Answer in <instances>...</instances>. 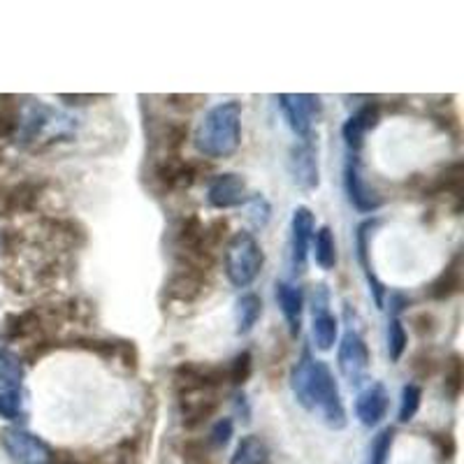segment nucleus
Segmentation results:
<instances>
[{"label":"nucleus","instance_id":"f257e3e1","mask_svg":"<svg viewBox=\"0 0 464 464\" xmlns=\"http://www.w3.org/2000/svg\"><path fill=\"white\" fill-rule=\"evenodd\" d=\"M242 142V105L237 101H226L211 107L196 130L198 151L205 159H227Z\"/></svg>","mask_w":464,"mask_h":464},{"label":"nucleus","instance_id":"f03ea898","mask_svg":"<svg viewBox=\"0 0 464 464\" xmlns=\"http://www.w3.org/2000/svg\"><path fill=\"white\" fill-rule=\"evenodd\" d=\"M265 254L254 232L239 230L235 232L226 244V256H223V267L226 276L235 288H248L263 272Z\"/></svg>","mask_w":464,"mask_h":464},{"label":"nucleus","instance_id":"7ed1b4c3","mask_svg":"<svg viewBox=\"0 0 464 464\" xmlns=\"http://www.w3.org/2000/svg\"><path fill=\"white\" fill-rule=\"evenodd\" d=\"M316 409L330 430L346 428V409H343L342 392H339L333 370L323 360L314 362L312 388H309V411H316Z\"/></svg>","mask_w":464,"mask_h":464},{"label":"nucleus","instance_id":"20e7f679","mask_svg":"<svg viewBox=\"0 0 464 464\" xmlns=\"http://www.w3.org/2000/svg\"><path fill=\"white\" fill-rule=\"evenodd\" d=\"M0 443H3V450L10 455L14 464H49L53 453L52 446L44 439L19 428V425L3 430Z\"/></svg>","mask_w":464,"mask_h":464},{"label":"nucleus","instance_id":"39448f33","mask_svg":"<svg viewBox=\"0 0 464 464\" xmlns=\"http://www.w3.org/2000/svg\"><path fill=\"white\" fill-rule=\"evenodd\" d=\"M337 364L342 376L351 385H360L367 379V372H370L372 364L370 348H367V342L353 325H348L346 333H343L337 351Z\"/></svg>","mask_w":464,"mask_h":464},{"label":"nucleus","instance_id":"423d86ee","mask_svg":"<svg viewBox=\"0 0 464 464\" xmlns=\"http://www.w3.org/2000/svg\"><path fill=\"white\" fill-rule=\"evenodd\" d=\"M288 174L293 184L300 190L309 193L316 190L321 184V168H318V144L314 142V135L302 138L288 151Z\"/></svg>","mask_w":464,"mask_h":464},{"label":"nucleus","instance_id":"0eeeda50","mask_svg":"<svg viewBox=\"0 0 464 464\" xmlns=\"http://www.w3.org/2000/svg\"><path fill=\"white\" fill-rule=\"evenodd\" d=\"M284 119L288 121L290 130L295 132L297 138H309L314 135V121L321 114L323 105L321 98L314 93H281L276 95Z\"/></svg>","mask_w":464,"mask_h":464},{"label":"nucleus","instance_id":"6e6552de","mask_svg":"<svg viewBox=\"0 0 464 464\" xmlns=\"http://www.w3.org/2000/svg\"><path fill=\"white\" fill-rule=\"evenodd\" d=\"M312 334L318 351H333L337 343L339 321L330 312V290L325 284H318L312 293Z\"/></svg>","mask_w":464,"mask_h":464},{"label":"nucleus","instance_id":"1a4fd4ad","mask_svg":"<svg viewBox=\"0 0 464 464\" xmlns=\"http://www.w3.org/2000/svg\"><path fill=\"white\" fill-rule=\"evenodd\" d=\"M179 395V413L181 425L186 430H198L209 418L218 411L221 400H218L217 391H196V388H177Z\"/></svg>","mask_w":464,"mask_h":464},{"label":"nucleus","instance_id":"9d476101","mask_svg":"<svg viewBox=\"0 0 464 464\" xmlns=\"http://www.w3.org/2000/svg\"><path fill=\"white\" fill-rule=\"evenodd\" d=\"M343 190H346L348 202L355 207L362 214H374L383 205V198L372 188L362 177V169H360V160L355 153H351L343 165Z\"/></svg>","mask_w":464,"mask_h":464},{"label":"nucleus","instance_id":"9b49d317","mask_svg":"<svg viewBox=\"0 0 464 464\" xmlns=\"http://www.w3.org/2000/svg\"><path fill=\"white\" fill-rule=\"evenodd\" d=\"M316 218L309 207H295L290 218V265L295 272H304L309 248H312Z\"/></svg>","mask_w":464,"mask_h":464},{"label":"nucleus","instance_id":"f8f14e48","mask_svg":"<svg viewBox=\"0 0 464 464\" xmlns=\"http://www.w3.org/2000/svg\"><path fill=\"white\" fill-rule=\"evenodd\" d=\"M177 388H196V391H218L227 383V370L221 364L209 362H181L174 370Z\"/></svg>","mask_w":464,"mask_h":464},{"label":"nucleus","instance_id":"ddd939ff","mask_svg":"<svg viewBox=\"0 0 464 464\" xmlns=\"http://www.w3.org/2000/svg\"><path fill=\"white\" fill-rule=\"evenodd\" d=\"M376 226H379V218H367V221L360 223L358 232H355V251H358V263H360V267H362L364 279H367V284H370V293H372V297H374V304L379 306V309H383L385 285H383V281L376 276L374 265H372V258H370L372 232H374Z\"/></svg>","mask_w":464,"mask_h":464},{"label":"nucleus","instance_id":"4468645a","mask_svg":"<svg viewBox=\"0 0 464 464\" xmlns=\"http://www.w3.org/2000/svg\"><path fill=\"white\" fill-rule=\"evenodd\" d=\"M246 179L237 172H223L211 179L207 202L214 209H235L246 202Z\"/></svg>","mask_w":464,"mask_h":464},{"label":"nucleus","instance_id":"2eb2a0df","mask_svg":"<svg viewBox=\"0 0 464 464\" xmlns=\"http://www.w3.org/2000/svg\"><path fill=\"white\" fill-rule=\"evenodd\" d=\"M381 121V105L379 102H364L355 114H351L346 119L342 128V138L346 142V147L351 151H360L364 144V135L370 130H374Z\"/></svg>","mask_w":464,"mask_h":464},{"label":"nucleus","instance_id":"dca6fc26","mask_svg":"<svg viewBox=\"0 0 464 464\" xmlns=\"http://www.w3.org/2000/svg\"><path fill=\"white\" fill-rule=\"evenodd\" d=\"M391 406V395L385 391L383 383H370L364 391H360L355 400V416L364 428H376L388 413Z\"/></svg>","mask_w":464,"mask_h":464},{"label":"nucleus","instance_id":"f3484780","mask_svg":"<svg viewBox=\"0 0 464 464\" xmlns=\"http://www.w3.org/2000/svg\"><path fill=\"white\" fill-rule=\"evenodd\" d=\"M205 288V272L193 265L181 263L179 267L174 269L172 276L165 284V293L169 300L177 302H193Z\"/></svg>","mask_w":464,"mask_h":464},{"label":"nucleus","instance_id":"a211bd4d","mask_svg":"<svg viewBox=\"0 0 464 464\" xmlns=\"http://www.w3.org/2000/svg\"><path fill=\"white\" fill-rule=\"evenodd\" d=\"M156 181L163 186L165 190H177V188H190L196 184V179L200 177L198 174V165L188 163V160H181L179 156H169L163 163L156 165Z\"/></svg>","mask_w":464,"mask_h":464},{"label":"nucleus","instance_id":"6ab92c4d","mask_svg":"<svg viewBox=\"0 0 464 464\" xmlns=\"http://www.w3.org/2000/svg\"><path fill=\"white\" fill-rule=\"evenodd\" d=\"M276 302L288 325L290 337H297L302 330V312H304V293L300 285L290 281H276Z\"/></svg>","mask_w":464,"mask_h":464},{"label":"nucleus","instance_id":"aec40b11","mask_svg":"<svg viewBox=\"0 0 464 464\" xmlns=\"http://www.w3.org/2000/svg\"><path fill=\"white\" fill-rule=\"evenodd\" d=\"M462 181H464V165L462 160L446 165L439 174H434L425 193L430 196H449L455 200V211L462 209Z\"/></svg>","mask_w":464,"mask_h":464},{"label":"nucleus","instance_id":"412c9836","mask_svg":"<svg viewBox=\"0 0 464 464\" xmlns=\"http://www.w3.org/2000/svg\"><path fill=\"white\" fill-rule=\"evenodd\" d=\"M459 290H462V256L455 254L453 260L443 267L441 275L432 281L428 295L434 302H446L458 295Z\"/></svg>","mask_w":464,"mask_h":464},{"label":"nucleus","instance_id":"4be33fe9","mask_svg":"<svg viewBox=\"0 0 464 464\" xmlns=\"http://www.w3.org/2000/svg\"><path fill=\"white\" fill-rule=\"evenodd\" d=\"M260 316H263V300L258 293H244L239 300L235 302V325H237V334L244 337L258 325Z\"/></svg>","mask_w":464,"mask_h":464},{"label":"nucleus","instance_id":"5701e85b","mask_svg":"<svg viewBox=\"0 0 464 464\" xmlns=\"http://www.w3.org/2000/svg\"><path fill=\"white\" fill-rule=\"evenodd\" d=\"M172 458V464H214L207 439H181L179 443H174Z\"/></svg>","mask_w":464,"mask_h":464},{"label":"nucleus","instance_id":"b1692460","mask_svg":"<svg viewBox=\"0 0 464 464\" xmlns=\"http://www.w3.org/2000/svg\"><path fill=\"white\" fill-rule=\"evenodd\" d=\"M44 318L37 309H28V312L22 314H12L5 321V339L14 342V339H26L37 334L43 330Z\"/></svg>","mask_w":464,"mask_h":464},{"label":"nucleus","instance_id":"393cba45","mask_svg":"<svg viewBox=\"0 0 464 464\" xmlns=\"http://www.w3.org/2000/svg\"><path fill=\"white\" fill-rule=\"evenodd\" d=\"M24 360L10 348H0V392L16 391L24 385Z\"/></svg>","mask_w":464,"mask_h":464},{"label":"nucleus","instance_id":"a878e982","mask_svg":"<svg viewBox=\"0 0 464 464\" xmlns=\"http://www.w3.org/2000/svg\"><path fill=\"white\" fill-rule=\"evenodd\" d=\"M314 258L316 265L325 272L337 267V242H334V232L330 226H323L314 232Z\"/></svg>","mask_w":464,"mask_h":464},{"label":"nucleus","instance_id":"bb28decb","mask_svg":"<svg viewBox=\"0 0 464 464\" xmlns=\"http://www.w3.org/2000/svg\"><path fill=\"white\" fill-rule=\"evenodd\" d=\"M227 464H269L267 443L256 434H246L237 443V449H235Z\"/></svg>","mask_w":464,"mask_h":464},{"label":"nucleus","instance_id":"cd10ccee","mask_svg":"<svg viewBox=\"0 0 464 464\" xmlns=\"http://www.w3.org/2000/svg\"><path fill=\"white\" fill-rule=\"evenodd\" d=\"M40 193H43V184H37V181H22V184L10 186L12 217L14 214H28V211L35 209Z\"/></svg>","mask_w":464,"mask_h":464},{"label":"nucleus","instance_id":"c85d7f7f","mask_svg":"<svg viewBox=\"0 0 464 464\" xmlns=\"http://www.w3.org/2000/svg\"><path fill=\"white\" fill-rule=\"evenodd\" d=\"M464 388V362L459 353H450L446 360V374H443V391L450 401H458Z\"/></svg>","mask_w":464,"mask_h":464},{"label":"nucleus","instance_id":"c756f323","mask_svg":"<svg viewBox=\"0 0 464 464\" xmlns=\"http://www.w3.org/2000/svg\"><path fill=\"white\" fill-rule=\"evenodd\" d=\"M16 98L12 95H0V140L14 138L22 121V110Z\"/></svg>","mask_w":464,"mask_h":464},{"label":"nucleus","instance_id":"7c9ffc66","mask_svg":"<svg viewBox=\"0 0 464 464\" xmlns=\"http://www.w3.org/2000/svg\"><path fill=\"white\" fill-rule=\"evenodd\" d=\"M420 400H422V391L418 383H406L401 388V395H400V411H397V420L401 425L406 422H411L416 418L418 409H420Z\"/></svg>","mask_w":464,"mask_h":464},{"label":"nucleus","instance_id":"2f4dec72","mask_svg":"<svg viewBox=\"0 0 464 464\" xmlns=\"http://www.w3.org/2000/svg\"><path fill=\"white\" fill-rule=\"evenodd\" d=\"M24 388L0 392V418L10 422L24 420Z\"/></svg>","mask_w":464,"mask_h":464},{"label":"nucleus","instance_id":"473e14b6","mask_svg":"<svg viewBox=\"0 0 464 464\" xmlns=\"http://www.w3.org/2000/svg\"><path fill=\"white\" fill-rule=\"evenodd\" d=\"M226 370L227 383L242 388V385L251 379V372H254V355L248 353V351H242V353H237L230 360V364H227Z\"/></svg>","mask_w":464,"mask_h":464},{"label":"nucleus","instance_id":"72a5a7b5","mask_svg":"<svg viewBox=\"0 0 464 464\" xmlns=\"http://www.w3.org/2000/svg\"><path fill=\"white\" fill-rule=\"evenodd\" d=\"M242 207L246 209L248 221L254 223L256 227H265L269 223V218H272V205H269V200L263 196V193L248 196Z\"/></svg>","mask_w":464,"mask_h":464},{"label":"nucleus","instance_id":"f704fd0d","mask_svg":"<svg viewBox=\"0 0 464 464\" xmlns=\"http://www.w3.org/2000/svg\"><path fill=\"white\" fill-rule=\"evenodd\" d=\"M406 343H409V334H406L404 323L400 318H391V323H388V355H391V362H400L406 351Z\"/></svg>","mask_w":464,"mask_h":464},{"label":"nucleus","instance_id":"c9c22d12","mask_svg":"<svg viewBox=\"0 0 464 464\" xmlns=\"http://www.w3.org/2000/svg\"><path fill=\"white\" fill-rule=\"evenodd\" d=\"M392 443H395V430L383 428L374 437L370 446V462L372 464H388L392 453Z\"/></svg>","mask_w":464,"mask_h":464},{"label":"nucleus","instance_id":"e433bc0d","mask_svg":"<svg viewBox=\"0 0 464 464\" xmlns=\"http://www.w3.org/2000/svg\"><path fill=\"white\" fill-rule=\"evenodd\" d=\"M232 434H235V422H232L230 418H218V420L214 422V428L209 430L207 443H209L211 450H221L232 441Z\"/></svg>","mask_w":464,"mask_h":464},{"label":"nucleus","instance_id":"4c0bfd02","mask_svg":"<svg viewBox=\"0 0 464 464\" xmlns=\"http://www.w3.org/2000/svg\"><path fill=\"white\" fill-rule=\"evenodd\" d=\"M186 138H188V126H186V123H172V126H168V130H165V149L177 156L179 149L186 144Z\"/></svg>","mask_w":464,"mask_h":464},{"label":"nucleus","instance_id":"58836bf2","mask_svg":"<svg viewBox=\"0 0 464 464\" xmlns=\"http://www.w3.org/2000/svg\"><path fill=\"white\" fill-rule=\"evenodd\" d=\"M411 370L418 379H430L437 370V358L428 351H420V353L413 355V362H411Z\"/></svg>","mask_w":464,"mask_h":464},{"label":"nucleus","instance_id":"ea45409f","mask_svg":"<svg viewBox=\"0 0 464 464\" xmlns=\"http://www.w3.org/2000/svg\"><path fill=\"white\" fill-rule=\"evenodd\" d=\"M432 443L437 446L441 459H453L455 450H458V443H455V437L450 432H434L430 434Z\"/></svg>","mask_w":464,"mask_h":464},{"label":"nucleus","instance_id":"a19ab883","mask_svg":"<svg viewBox=\"0 0 464 464\" xmlns=\"http://www.w3.org/2000/svg\"><path fill=\"white\" fill-rule=\"evenodd\" d=\"M49 464H102L101 459L93 455H77L70 450H53Z\"/></svg>","mask_w":464,"mask_h":464},{"label":"nucleus","instance_id":"79ce46f5","mask_svg":"<svg viewBox=\"0 0 464 464\" xmlns=\"http://www.w3.org/2000/svg\"><path fill=\"white\" fill-rule=\"evenodd\" d=\"M202 95H168V105L179 111H193L202 105Z\"/></svg>","mask_w":464,"mask_h":464},{"label":"nucleus","instance_id":"37998d69","mask_svg":"<svg viewBox=\"0 0 464 464\" xmlns=\"http://www.w3.org/2000/svg\"><path fill=\"white\" fill-rule=\"evenodd\" d=\"M413 325H416V333L420 334V337H432V334L437 333V321H434L432 314L428 312L413 316Z\"/></svg>","mask_w":464,"mask_h":464},{"label":"nucleus","instance_id":"c03bdc74","mask_svg":"<svg viewBox=\"0 0 464 464\" xmlns=\"http://www.w3.org/2000/svg\"><path fill=\"white\" fill-rule=\"evenodd\" d=\"M58 98H61V101L63 102H68V105H89V102H93V101H98V98H105V95H91V93H86V95H82V93H61L58 95Z\"/></svg>","mask_w":464,"mask_h":464},{"label":"nucleus","instance_id":"a18cd8bd","mask_svg":"<svg viewBox=\"0 0 464 464\" xmlns=\"http://www.w3.org/2000/svg\"><path fill=\"white\" fill-rule=\"evenodd\" d=\"M12 217L10 209V186L0 184V218Z\"/></svg>","mask_w":464,"mask_h":464},{"label":"nucleus","instance_id":"49530a36","mask_svg":"<svg viewBox=\"0 0 464 464\" xmlns=\"http://www.w3.org/2000/svg\"><path fill=\"white\" fill-rule=\"evenodd\" d=\"M406 304H409V300H406V297L401 295V293H392V295H391V314H392V318H400V314L404 312Z\"/></svg>","mask_w":464,"mask_h":464},{"label":"nucleus","instance_id":"de8ad7c7","mask_svg":"<svg viewBox=\"0 0 464 464\" xmlns=\"http://www.w3.org/2000/svg\"><path fill=\"white\" fill-rule=\"evenodd\" d=\"M235 409H237V413H242L244 422L251 420V411H248L246 397H244V395H237V397H235Z\"/></svg>","mask_w":464,"mask_h":464},{"label":"nucleus","instance_id":"09e8293b","mask_svg":"<svg viewBox=\"0 0 464 464\" xmlns=\"http://www.w3.org/2000/svg\"><path fill=\"white\" fill-rule=\"evenodd\" d=\"M0 163H3V153H0Z\"/></svg>","mask_w":464,"mask_h":464}]
</instances>
